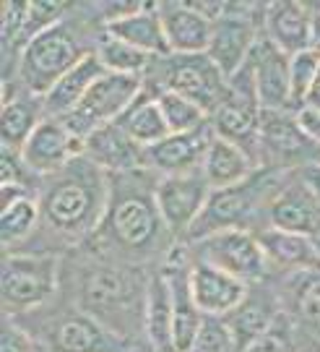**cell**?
<instances>
[{
    "label": "cell",
    "instance_id": "83f0119b",
    "mask_svg": "<svg viewBox=\"0 0 320 352\" xmlns=\"http://www.w3.org/2000/svg\"><path fill=\"white\" fill-rule=\"evenodd\" d=\"M144 324L151 347L157 352H174L172 340V289L161 272L146 287V308H144Z\"/></svg>",
    "mask_w": 320,
    "mask_h": 352
},
{
    "label": "cell",
    "instance_id": "74e56055",
    "mask_svg": "<svg viewBox=\"0 0 320 352\" xmlns=\"http://www.w3.org/2000/svg\"><path fill=\"white\" fill-rule=\"evenodd\" d=\"M190 352H237L224 318L206 316V321H203V327L198 331V340Z\"/></svg>",
    "mask_w": 320,
    "mask_h": 352
},
{
    "label": "cell",
    "instance_id": "ac0fdd59",
    "mask_svg": "<svg viewBox=\"0 0 320 352\" xmlns=\"http://www.w3.org/2000/svg\"><path fill=\"white\" fill-rule=\"evenodd\" d=\"M190 292L203 316L224 318L240 308L247 298V282L227 274L209 264H196L190 269Z\"/></svg>",
    "mask_w": 320,
    "mask_h": 352
},
{
    "label": "cell",
    "instance_id": "7c38bea8",
    "mask_svg": "<svg viewBox=\"0 0 320 352\" xmlns=\"http://www.w3.org/2000/svg\"><path fill=\"white\" fill-rule=\"evenodd\" d=\"M214 139H216V131L211 126V120L187 133H170L164 141L144 149V170L159 173V177L196 173L203 167V160Z\"/></svg>",
    "mask_w": 320,
    "mask_h": 352
},
{
    "label": "cell",
    "instance_id": "7dc6e473",
    "mask_svg": "<svg viewBox=\"0 0 320 352\" xmlns=\"http://www.w3.org/2000/svg\"><path fill=\"white\" fill-rule=\"evenodd\" d=\"M305 107H310V110H320V71H318V76H315V84H312V89H310L308 100H305Z\"/></svg>",
    "mask_w": 320,
    "mask_h": 352
},
{
    "label": "cell",
    "instance_id": "8d00e7d4",
    "mask_svg": "<svg viewBox=\"0 0 320 352\" xmlns=\"http://www.w3.org/2000/svg\"><path fill=\"white\" fill-rule=\"evenodd\" d=\"M295 314L312 327H320V274L308 269L302 282L295 287Z\"/></svg>",
    "mask_w": 320,
    "mask_h": 352
},
{
    "label": "cell",
    "instance_id": "e0dca14e",
    "mask_svg": "<svg viewBox=\"0 0 320 352\" xmlns=\"http://www.w3.org/2000/svg\"><path fill=\"white\" fill-rule=\"evenodd\" d=\"M289 52L279 50L271 39L258 37L247 58V65L255 78L258 100L263 110H292L289 100Z\"/></svg>",
    "mask_w": 320,
    "mask_h": 352
},
{
    "label": "cell",
    "instance_id": "4316f807",
    "mask_svg": "<svg viewBox=\"0 0 320 352\" xmlns=\"http://www.w3.org/2000/svg\"><path fill=\"white\" fill-rule=\"evenodd\" d=\"M117 123H120L125 133L136 141V144H141L144 149H148V146H154V144H159V141H164L170 136V126H167V120H164V115H161L157 94L148 87H144V91H141L136 97V102L120 115Z\"/></svg>",
    "mask_w": 320,
    "mask_h": 352
},
{
    "label": "cell",
    "instance_id": "d590c367",
    "mask_svg": "<svg viewBox=\"0 0 320 352\" xmlns=\"http://www.w3.org/2000/svg\"><path fill=\"white\" fill-rule=\"evenodd\" d=\"M65 11H68V3H60V0H37V3H29L26 6L24 29H21V37H19V47H26L42 32H47V29L60 24Z\"/></svg>",
    "mask_w": 320,
    "mask_h": 352
},
{
    "label": "cell",
    "instance_id": "6da1fadb",
    "mask_svg": "<svg viewBox=\"0 0 320 352\" xmlns=\"http://www.w3.org/2000/svg\"><path fill=\"white\" fill-rule=\"evenodd\" d=\"M107 201L110 175L81 154L60 173L49 175L42 188L39 212L55 232L81 240L102 227Z\"/></svg>",
    "mask_w": 320,
    "mask_h": 352
},
{
    "label": "cell",
    "instance_id": "7a4b0ae2",
    "mask_svg": "<svg viewBox=\"0 0 320 352\" xmlns=\"http://www.w3.org/2000/svg\"><path fill=\"white\" fill-rule=\"evenodd\" d=\"M125 253H148L159 248L161 232H170L157 206V183L141 186V173L110 175V201L99 227Z\"/></svg>",
    "mask_w": 320,
    "mask_h": 352
},
{
    "label": "cell",
    "instance_id": "bcb514c9",
    "mask_svg": "<svg viewBox=\"0 0 320 352\" xmlns=\"http://www.w3.org/2000/svg\"><path fill=\"white\" fill-rule=\"evenodd\" d=\"M310 50L320 58V11L312 16V34H310Z\"/></svg>",
    "mask_w": 320,
    "mask_h": 352
},
{
    "label": "cell",
    "instance_id": "7bdbcfd3",
    "mask_svg": "<svg viewBox=\"0 0 320 352\" xmlns=\"http://www.w3.org/2000/svg\"><path fill=\"white\" fill-rule=\"evenodd\" d=\"M295 115H297V120H299V126H302V131L320 146V110L302 107V110H297Z\"/></svg>",
    "mask_w": 320,
    "mask_h": 352
},
{
    "label": "cell",
    "instance_id": "60d3db41",
    "mask_svg": "<svg viewBox=\"0 0 320 352\" xmlns=\"http://www.w3.org/2000/svg\"><path fill=\"white\" fill-rule=\"evenodd\" d=\"M0 352H39V344L21 327L5 321L0 334Z\"/></svg>",
    "mask_w": 320,
    "mask_h": 352
},
{
    "label": "cell",
    "instance_id": "d6a6232c",
    "mask_svg": "<svg viewBox=\"0 0 320 352\" xmlns=\"http://www.w3.org/2000/svg\"><path fill=\"white\" fill-rule=\"evenodd\" d=\"M151 91L157 94V102H159L161 115H164V120L170 126V133H187V131H196L203 123H209V113L201 110L196 102L185 100L183 94L159 91V89H151Z\"/></svg>",
    "mask_w": 320,
    "mask_h": 352
},
{
    "label": "cell",
    "instance_id": "4fadbf2b",
    "mask_svg": "<svg viewBox=\"0 0 320 352\" xmlns=\"http://www.w3.org/2000/svg\"><path fill=\"white\" fill-rule=\"evenodd\" d=\"M253 177L240 183V186H232V188L211 190L206 209L201 212L198 222L185 240L198 243V240L224 232V230H242V225L250 219V214L255 212V201H258V186Z\"/></svg>",
    "mask_w": 320,
    "mask_h": 352
},
{
    "label": "cell",
    "instance_id": "f6af8a7d",
    "mask_svg": "<svg viewBox=\"0 0 320 352\" xmlns=\"http://www.w3.org/2000/svg\"><path fill=\"white\" fill-rule=\"evenodd\" d=\"M299 177L308 183L310 190H312V193H315V196L320 199V162L305 164V167H302V175H299Z\"/></svg>",
    "mask_w": 320,
    "mask_h": 352
},
{
    "label": "cell",
    "instance_id": "484cf974",
    "mask_svg": "<svg viewBox=\"0 0 320 352\" xmlns=\"http://www.w3.org/2000/svg\"><path fill=\"white\" fill-rule=\"evenodd\" d=\"M255 238L266 253L268 266H279V269H289V272H308V269L320 264L318 253L312 248V238L284 232L276 227L260 230Z\"/></svg>",
    "mask_w": 320,
    "mask_h": 352
},
{
    "label": "cell",
    "instance_id": "d4e9b609",
    "mask_svg": "<svg viewBox=\"0 0 320 352\" xmlns=\"http://www.w3.org/2000/svg\"><path fill=\"white\" fill-rule=\"evenodd\" d=\"M255 164L258 160L253 154H247L245 149L234 146L224 139H214L209 154L203 160V167L201 173L206 177V183L211 186V190L219 188H232V186H240L250 177L255 175Z\"/></svg>",
    "mask_w": 320,
    "mask_h": 352
},
{
    "label": "cell",
    "instance_id": "4dcf8cb0",
    "mask_svg": "<svg viewBox=\"0 0 320 352\" xmlns=\"http://www.w3.org/2000/svg\"><path fill=\"white\" fill-rule=\"evenodd\" d=\"M94 55L99 58V63L104 65V71L110 74H123V76H138L144 78V71L151 65V55L136 50L130 45H125L120 39L110 37L107 32H102V37L94 45Z\"/></svg>",
    "mask_w": 320,
    "mask_h": 352
},
{
    "label": "cell",
    "instance_id": "8992f818",
    "mask_svg": "<svg viewBox=\"0 0 320 352\" xmlns=\"http://www.w3.org/2000/svg\"><path fill=\"white\" fill-rule=\"evenodd\" d=\"M144 78L123 74H107L97 78V84L89 89L87 97L78 102L71 115L62 118V123L73 131L78 139L84 141L91 136L97 128L117 123L120 115L136 102V97L144 91Z\"/></svg>",
    "mask_w": 320,
    "mask_h": 352
},
{
    "label": "cell",
    "instance_id": "836d02e7",
    "mask_svg": "<svg viewBox=\"0 0 320 352\" xmlns=\"http://www.w3.org/2000/svg\"><path fill=\"white\" fill-rule=\"evenodd\" d=\"M39 204L29 196L16 201L8 209H0V235H3V245L8 248L13 243H21V240L34 230V225L39 222Z\"/></svg>",
    "mask_w": 320,
    "mask_h": 352
},
{
    "label": "cell",
    "instance_id": "277c9868",
    "mask_svg": "<svg viewBox=\"0 0 320 352\" xmlns=\"http://www.w3.org/2000/svg\"><path fill=\"white\" fill-rule=\"evenodd\" d=\"M260 115H263V104L258 100L255 78H253L250 65L245 63L240 74L229 78L222 104L211 113L209 120L219 139L245 149L247 154H253L258 160Z\"/></svg>",
    "mask_w": 320,
    "mask_h": 352
},
{
    "label": "cell",
    "instance_id": "52a82bcc",
    "mask_svg": "<svg viewBox=\"0 0 320 352\" xmlns=\"http://www.w3.org/2000/svg\"><path fill=\"white\" fill-rule=\"evenodd\" d=\"M58 285V261L52 256H8L0 274L3 305L11 314L32 311L52 295Z\"/></svg>",
    "mask_w": 320,
    "mask_h": 352
},
{
    "label": "cell",
    "instance_id": "1f68e13d",
    "mask_svg": "<svg viewBox=\"0 0 320 352\" xmlns=\"http://www.w3.org/2000/svg\"><path fill=\"white\" fill-rule=\"evenodd\" d=\"M39 123L42 120L34 102L16 97L13 102L3 104V149L21 151Z\"/></svg>",
    "mask_w": 320,
    "mask_h": 352
},
{
    "label": "cell",
    "instance_id": "30bf717a",
    "mask_svg": "<svg viewBox=\"0 0 320 352\" xmlns=\"http://www.w3.org/2000/svg\"><path fill=\"white\" fill-rule=\"evenodd\" d=\"M211 196V186L201 170L183 175H164L157 180V206L170 235L187 238Z\"/></svg>",
    "mask_w": 320,
    "mask_h": 352
},
{
    "label": "cell",
    "instance_id": "c3c4849f",
    "mask_svg": "<svg viewBox=\"0 0 320 352\" xmlns=\"http://www.w3.org/2000/svg\"><path fill=\"white\" fill-rule=\"evenodd\" d=\"M312 248H315V253H318V261H320V232L312 238Z\"/></svg>",
    "mask_w": 320,
    "mask_h": 352
},
{
    "label": "cell",
    "instance_id": "f546056e",
    "mask_svg": "<svg viewBox=\"0 0 320 352\" xmlns=\"http://www.w3.org/2000/svg\"><path fill=\"white\" fill-rule=\"evenodd\" d=\"M273 321H276V314L271 308H266V302L253 300V298H245L240 308H234L229 316H224V324L232 334L237 352H242L250 342H255L263 331H268Z\"/></svg>",
    "mask_w": 320,
    "mask_h": 352
},
{
    "label": "cell",
    "instance_id": "f35d334b",
    "mask_svg": "<svg viewBox=\"0 0 320 352\" xmlns=\"http://www.w3.org/2000/svg\"><path fill=\"white\" fill-rule=\"evenodd\" d=\"M242 352H295V337L289 324H282V318H276L268 331H263L258 340L250 342Z\"/></svg>",
    "mask_w": 320,
    "mask_h": 352
},
{
    "label": "cell",
    "instance_id": "ab89813d",
    "mask_svg": "<svg viewBox=\"0 0 320 352\" xmlns=\"http://www.w3.org/2000/svg\"><path fill=\"white\" fill-rule=\"evenodd\" d=\"M26 6L29 3H3V16H0V32H3V47L5 52L11 47H19V37L24 29Z\"/></svg>",
    "mask_w": 320,
    "mask_h": 352
},
{
    "label": "cell",
    "instance_id": "7402d4cb",
    "mask_svg": "<svg viewBox=\"0 0 320 352\" xmlns=\"http://www.w3.org/2000/svg\"><path fill=\"white\" fill-rule=\"evenodd\" d=\"M104 32L110 37L120 39L125 45L136 47V50L146 52L151 58H167L172 55L167 37H164V26H161L159 6L151 8L148 3H144L136 13H128L123 19H115L110 24H104Z\"/></svg>",
    "mask_w": 320,
    "mask_h": 352
},
{
    "label": "cell",
    "instance_id": "9a60e30c",
    "mask_svg": "<svg viewBox=\"0 0 320 352\" xmlns=\"http://www.w3.org/2000/svg\"><path fill=\"white\" fill-rule=\"evenodd\" d=\"M255 42H258V29H255V21L250 16V8L247 11H232L227 6V13L214 21V32H211L206 55L219 65V71L229 81L234 74H240L245 68Z\"/></svg>",
    "mask_w": 320,
    "mask_h": 352
},
{
    "label": "cell",
    "instance_id": "603a6c76",
    "mask_svg": "<svg viewBox=\"0 0 320 352\" xmlns=\"http://www.w3.org/2000/svg\"><path fill=\"white\" fill-rule=\"evenodd\" d=\"M164 277L172 289V340L174 352H190L198 340V331L203 327L206 316L193 300L190 292V272H183L180 266H167Z\"/></svg>",
    "mask_w": 320,
    "mask_h": 352
},
{
    "label": "cell",
    "instance_id": "8fae6325",
    "mask_svg": "<svg viewBox=\"0 0 320 352\" xmlns=\"http://www.w3.org/2000/svg\"><path fill=\"white\" fill-rule=\"evenodd\" d=\"M19 154L34 175L49 177L84 154V141L58 118H42Z\"/></svg>",
    "mask_w": 320,
    "mask_h": 352
},
{
    "label": "cell",
    "instance_id": "5bb4252c",
    "mask_svg": "<svg viewBox=\"0 0 320 352\" xmlns=\"http://www.w3.org/2000/svg\"><path fill=\"white\" fill-rule=\"evenodd\" d=\"M292 110H263L260 115V139L258 154H263L271 164H302L310 154H318L320 146L302 131L297 115H286Z\"/></svg>",
    "mask_w": 320,
    "mask_h": 352
},
{
    "label": "cell",
    "instance_id": "f1b7e54d",
    "mask_svg": "<svg viewBox=\"0 0 320 352\" xmlns=\"http://www.w3.org/2000/svg\"><path fill=\"white\" fill-rule=\"evenodd\" d=\"M55 350L58 352H107V331L97 318L89 314H78L65 318L60 327L55 329Z\"/></svg>",
    "mask_w": 320,
    "mask_h": 352
},
{
    "label": "cell",
    "instance_id": "3957f363",
    "mask_svg": "<svg viewBox=\"0 0 320 352\" xmlns=\"http://www.w3.org/2000/svg\"><path fill=\"white\" fill-rule=\"evenodd\" d=\"M87 55H91V50H84V45L76 39L73 29L60 21L58 26L34 37L21 50L19 74L32 94L45 97L49 89L71 68L81 63Z\"/></svg>",
    "mask_w": 320,
    "mask_h": 352
},
{
    "label": "cell",
    "instance_id": "44dd1931",
    "mask_svg": "<svg viewBox=\"0 0 320 352\" xmlns=\"http://www.w3.org/2000/svg\"><path fill=\"white\" fill-rule=\"evenodd\" d=\"M312 16L305 3L297 0H279L266 6L263 11V26H266V39H271L279 50L302 52L310 50V34H312Z\"/></svg>",
    "mask_w": 320,
    "mask_h": 352
},
{
    "label": "cell",
    "instance_id": "cb8c5ba5",
    "mask_svg": "<svg viewBox=\"0 0 320 352\" xmlns=\"http://www.w3.org/2000/svg\"><path fill=\"white\" fill-rule=\"evenodd\" d=\"M104 74L107 71H104V65L99 63L97 55L94 52L87 55L81 63L76 65V68H71L42 97V110H45V115L47 118H58V120H62L65 115H71L78 107V102L87 97L89 89L97 84V78H102Z\"/></svg>",
    "mask_w": 320,
    "mask_h": 352
},
{
    "label": "cell",
    "instance_id": "ba28073f",
    "mask_svg": "<svg viewBox=\"0 0 320 352\" xmlns=\"http://www.w3.org/2000/svg\"><path fill=\"white\" fill-rule=\"evenodd\" d=\"M136 277H130L123 269L115 266H99L91 269L84 279V302L91 318L97 321H128L130 316L146 308V298L141 300Z\"/></svg>",
    "mask_w": 320,
    "mask_h": 352
},
{
    "label": "cell",
    "instance_id": "ee69618b",
    "mask_svg": "<svg viewBox=\"0 0 320 352\" xmlns=\"http://www.w3.org/2000/svg\"><path fill=\"white\" fill-rule=\"evenodd\" d=\"M32 193L26 186H11V183H0V209H8L21 199H29Z\"/></svg>",
    "mask_w": 320,
    "mask_h": 352
},
{
    "label": "cell",
    "instance_id": "5b68a950",
    "mask_svg": "<svg viewBox=\"0 0 320 352\" xmlns=\"http://www.w3.org/2000/svg\"><path fill=\"white\" fill-rule=\"evenodd\" d=\"M227 76L219 71V65L211 60L206 52L196 55H167L159 60V74L151 89L159 91H174L185 100L196 102L201 110L211 113L222 104L227 94Z\"/></svg>",
    "mask_w": 320,
    "mask_h": 352
},
{
    "label": "cell",
    "instance_id": "d6986e66",
    "mask_svg": "<svg viewBox=\"0 0 320 352\" xmlns=\"http://www.w3.org/2000/svg\"><path fill=\"white\" fill-rule=\"evenodd\" d=\"M84 157L102 167L107 175H123L144 170V146L123 131L120 123L97 128L84 139Z\"/></svg>",
    "mask_w": 320,
    "mask_h": 352
},
{
    "label": "cell",
    "instance_id": "ffe728a7",
    "mask_svg": "<svg viewBox=\"0 0 320 352\" xmlns=\"http://www.w3.org/2000/svg\"><path fill=\"white\" fill-rule=\"evenodd\" d=\"M159 16L172 55H196L209 50L214 21L201 16L190 3H161Z\"/></svg>",
    "mask_w": 320,
    "mask_h": 352
},
{
    "label": "cell",
    "instance_id": "9c48e42d",
    "mask_svg": "<svg viewBox=\"0 0 320 352\" xmlns=\"http://www.w3.org/2000/svg\"><path fill=\"white\" fill-rule=\"evenodd\" d=\"M198 256H201L198 264L216 266L242 282L263 279L268 269L258 238L247 230H224V232L198 240Z\"/></svg>",
    "mask_w": 320,
    "mask_h": 352
},
{
    "label": "cell",
    "instance_id": "b9f144b4",
    "mask_svg": "<svg viewBox=\"0 0 320 352\" xmlns=\"http://www.w3.org/2000/svg\"><path fill=\"white\" fill-rule=\"evenodd\" d=\"M24 173H32V170L26 167L21 154L11 149H3V157H0V180L11 183V186H26Z\"/></svg>",
    "mask_w": 320,
    "mask_h": 352
},
{
    "label": "cell",
    "instance_id": "e575fe53",
    "mask_svg": "<svg viewBox=\"0 0 320 352\" xmlns=\"http://www.w3.org/2000/svg\"><path fill=\"white\" fill-rule=\"evenodd\" d=\"M320 71V58L312 50L295 52L289 60V100H292V113L305 107L310 89L315 84V76Z\"/></svg>",
    "mask_w": 320,
    "mask_h": 352
},
{
    "label": "cell",
    "instance_id": "2e32d148",
    "mask_svg": "<svg viewBox=\"0 0 320 352\" xmlns=\"http://www.w3.org/2000/svg\"><path fill=\"white\" fill-rule=\"evenodd\" d=\"M268 222L284 232L315 238L320 232V199L302 177H297L284 188L273 190L268 201Z\"/></svg>",
    "mask_w": 320,
    "mask_h": 352
}]
</instances>
